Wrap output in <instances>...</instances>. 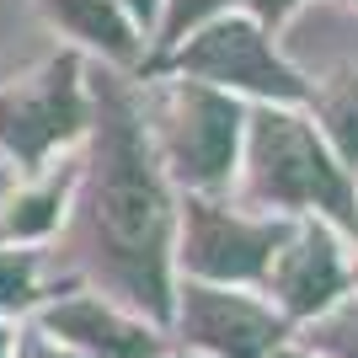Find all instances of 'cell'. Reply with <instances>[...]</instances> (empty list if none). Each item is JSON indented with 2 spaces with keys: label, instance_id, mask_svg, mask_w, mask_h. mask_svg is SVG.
I'll use <instances>...</instances> for the list:
<instances>
[{
  "label": "cell",
  "instance_id": "14",
  "mask_svg": "<svg viewBox=\"0 0 358 358\" xmlns=\"http://www.w3.org/2000/svg\"><path fill=\"white\" fill-rule=\"evenodd\" d=\"M220 11H241V0H166L161 27H155V38H150V59H161L166 48H177L198 22H209V16H220Z\"/></svg>",
  "mask_w": 358,
  "mask_h": 358
},
{
  "label": "cell",
  "instance_id": "4",
  "mask_svg": "<svg viewBox=\"0 0 358 358\" xmlns=\"http://www.w3.org/2000/svg\"><path fill=\"white\" fill-rule=\"evenodd\" d=\"M91 134V59L54 48L22 75L0 80V161L11 177H38Z\"/></svg>",
  "mask_w": 358,
  "mask_h": 358
},
{
  "label": "cell",
  "instance_id": "16",
  "mask_svg": "<svg viewBox=\"0 0 358 358\" xmlns=\"http://www.w3.org/2000/svg\"><path fill=\"white\" fill-rule=\"evenodd\" d=\"M294 6H299V0H241V11H252L257 16V22H262V27H278V22H284V16L289 11H294Z\"/></svg>",
  "mask_w": 358,
  "mask_h": 358
},
{
  "label": "cell",
  "instance_id": "10",
  "mask_svg": "<svg viewBox=\"0 0 358 358\" xmlns=\"http://www.w3.org/2000/svg\"><path fill=\"white\" fill-rule=\"evenodd\" d=\"M43 22L86 59H102L107 70L139 75L150 59V32L139 27L123 0H32Z\"/></svg>",
  "mask_w": 358,
  "mask_h": 358
},
{
  "label": "cell",
  "instance_id": "8",
  "mask_svg": "<svg viewBox=\"0 0 358 358\" xmlns=\"http://www.w3.org/2000/svg\"><path fill=\"white\" fill-rule=\"evenodd\" d=\"M32 321L59 337L64 348H75L80 358H155L171 353V337L166 327H155L150 315L129 310L107 294H91V289H75V294L48 299L43 310H32Z\"/></svg>",
  "mask_w": 358,
  "mask_h": 358
},
{
  "label": "cell",
  "instance_id": "7",
  "mask_svg": "<svg viewBox=\"0 0 358 358\" xmlns=\"http://www.w3.org/2000/svg\"><path fill=\"white\" fill-rule=\"evenodd\" d=\"M171 331L182 348L209 358H273V348H284V315L273 305L236 284H203V278H177Z\"/></svg>",
  "mask_w": 358,
  "mask_h": 358
},
{
  "label": "cell",
  "instance_id": "9",
  "mask_svg": "<svg viewBox=\"0 0 358 358\" xmlns=\"http://www.w3.org/2000/svg\"><path fill=\"white\" fill-rule=\"evenodd\" d=\"M343 278L348 273H343L331 230L321 220H294V230L278 246L262 289L278 299L284 315H321V310H331V299L343 294Z\"/></svg>",
  "mask_w": 358,
  "mask_h": 358
},
{
  "label": "cell",
  "instance_id": "2",
  "mask_svg": "<svg viewBox=\"0 0 358 358\" xmlns=\"http://www.w3.org/2000/svg\"><path fill=\"white\" fill-rule=\"evenodd\" d=\"M241 203L262 214H327L343 230H358V198L348 166L310 118L289 102H252L246 107V145L236 171Z\"/></svg>",
  "mask_w": 358,
  "mask_h": 358
},
{
  "label": "cell",
  "instance_id": "13",
  "mask_svg": "<svg viewBox=\"0 0 358 358\" xmlns=\"http://www.w3.org/2000/svg\"><path fill=\"white\" fill-rule=\"evenodd\" d=\"M315 102V129L327 134V145L337 150V161H358V80H343V86H331L327 96H305Z\"/></svg>",
  "mask_w": 358,
  "mask_h": 358
},
{
  "label": "cell",
  "instance_id": "21",
  "mask_svg": "<svg viewBox=\"0 0 358 358\" xmlns=\"http://www.w3.org/2000/svg\"><path fill=\"white\" fill-rule=\"evenodd\" d=\"M155 358H187V353H155Z\"/></svg>",
  "mask_w": 358,
  "mask_h": 358
},
{
  "label": "cell",
  "instance_id": "15",
  "mask_svg": "<svg viewBox=\"0 0 358 358\" xmlns=\"http://www.w3.org/2000/svg\"><path fill=\"white\" fill-rule=\"evenodd\" d=\"M11 358H80L75 348H64L59 337H48L38 321H32L27 331H16V348H11Z\"/></svg>",
  "mask_w": 358,
  "mask_h": 358
},
{
  "label": "cell",
  "instance_id": "5",
  "mask_svg": "<svg viewBox=\"0 0 358 358\" xmlns=\"http://www.w3.org/2000/svg\"><path fill=\"white\" fill-rule=\"evenodd\" d=\"M150 70L209 80V86L230 91L241 102H289V107H299L310 96V86L284 64V54L273 48V32L262 27L252 11H220V16H209V22H198L177 48H166L161 59H150L139 75H150Z\"/></svg>",
  "mask_w": 358,
  "mask_h": 358
},
{
  "label": "cell",
  "instance_id": "11",
  "mask_svg": "<svg viewBox=\"0 0 358 358\" xmlns=\"http://www.w3.org/2000/svg\"><path fill=\"white\" fill-rule=\"evenodd\" d=\"M75 187H80V150L43 166L38 177H16L0 193V246H43L64 236Z\"/></svg>",
  "mask_w": 358,
  "mask_h": 358
},
{
  "label": "cell",
  "instance_id": "19",
  "mask_svg": "<svg viewBox=\"0 0 358 358\" xmlns=\"http://www.w3.org/2000/svg\"><path fill=\"white\" fill-rule=\"evenodd\" d=\"M11 348H16V331L6 327V315H0V358H11Z\"/></svg>",
  "mask_w": 358,
  "mask_h": 358
},
{
  "label": "cell",
  "instance_id": "12",
  "mask_svg": "<svg viewBox=\"0 0 358 358\" xmlns=\"http://www.w3.org/2000/svg\"><path fill=\"white\" fill-rule=\"evenodd\" d=\"M48 299H59L43 284V252L38 246H0V315H32Z\"/></svg>",
  "mask_w": 358,
  "mask_h": 358
},
{
  "label": "cell",
  "instance_id": "1",
  "mask_svg": "<svg viewBox=\"0 0 358 358\" xmlns=\"http://www.w3.org/2000/svg\"><path fill=\"white\" fill-rule=\"evenodd\" d=\"M177 187L150 145L134 75H91V134L80 145L64 236L96 294L171 331L177 310Z\"/></svg>",
  "mask_w": 358,
  "mask_h": 358
},
{
  "label": "cell",
  "instance_id": "20",
  "mask_svg": "<svg viewBox=\"0 0 358 358\" xmlns=\"http://www.w3.org/2000/svg\"><path fill=\"white\" fill-rule=\"evenodd\" d=\"M273 358H315V353H299V348H273Z\"/></svg>",
  "mask_w": 358,
  "mask_h": 358
},
{
  "label": "cell",
  "instance_id": "18",
  "mask_svg": "<svg viewBox=\"0 0 358 358\" xmlns=\"http://www.w3.org/2000/svg\"><path fill=\"white\" fill-rule=\"evenodd\" d=\"M331 353H343V358H358V327H331Z\"/></svg>",
  "mask_w": 358,
  "mask_h": 358
},
{
  "label": "cell",
  "instance_id": "17",
  "mask_svg": "<svg viewBox=\"0 0 358 358\" xmlns=\"http://www.w3.org/2000/svg\"><path fill=\"white\" fill-rule=\"evenodd\" d=\"M123 6H129V16H134L139 27H145L150 38H155V27H161V11H166V0H123Z\"/></svg>",
  "mask_w": 358,
  "mask_h": 358
},
{
  "label": "cell",
  "instance_id": "3",
  "mask_svg": "<svg viewBox=\"0 0 358 358\" xmlns=\"http://www.w3.org/2000/svg\"><path fill=\"white\" fill-rule=\"evenodd\" d=\"M150 145L177 193H230L246 145V102L193 75H134Z\"/></svg>",
  "mask_w": 358,
  "mask_h": 358
},
{
  "label": "cell",
  "instance_id": "6",
  "mask_svg": "<svg viewBox=\"0 0 358 358\" xmlns=\"http://www.w3.org/2000/svg\"><path fill=\"white\" fill-rule=\"evenodd\" d=\"M289 230H294L289 214H246V203H224V193H182L177 198V278L262 289Z\"/></svg>",
  "mask_w": 358,
  "mask_h": 358
}]
</instances>
